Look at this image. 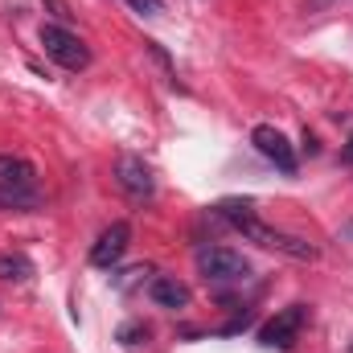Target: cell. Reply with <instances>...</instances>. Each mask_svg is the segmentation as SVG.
Here are the masks:
<instances>
[{"label": "cell", "mask_w": 353, "mask_h": 353, "mask_svg": "<svg viewBox=\"0 0 353 353\" xmlns=\"http://www.w3.org/2000/svg\"><path fill=\"white\" fill-rule=\"evenodd\" d=\"M214 214L222 218V222H230L247 243H255V247H263V251H279V255H288V259H300V263H312L316 259V247L308 243V239H296V234H283V230H275V226H267L259 222V214H255V205L251 201H218L214 205Z\"/></svg>", "instance_id": "1"}, {"label": "cell", "mask_w": 353, "mask_h": 353, "mask_svg": "<svg viewBox=\"0 0 353 353\" xmlns=\"http://www.w3.org/2000/svg\"><path fill=\"white\" fill-rule=\"evenodd\" d=\"M46 4L54 8V17H58V25H62V21H70V8H66L62 0H46Z\"/></svg>", "instance_id": "15"}, {"label": "cell", "mask_w": 353, "mask_h": 353, "mask_svg": "<svg viewBox=\"0 0 353 353\" xmlns=\"http://www.w3.org/2000/svg\"><path fill=\"white\" fill-rule=\"evenodd\" d=\"M128 8H136L140 17H161L165 12V0H128Z\"/></svg>", "instance_id": "14"}, {"label": "cell", "mask_w": 353, "mask_h": 353, "mask_svg": "<svg viewBox=\"0 0 353 353\" xmlns=\"http://www.w3.org/2000/svg\"><path fill=\"white\" fill-rule=\"evenodd\" d=\"M128 243H132V226H128V222H111V226L94 239V247H90V263L103 267V271H111V267L123 259Z\"/></svg>", "instance_id": "7"}, {"label": "cell", "mask_w": 353, "mask_h": 353, "mask_svg": "<svg viewBox=\"0 0 353 353\" xmlns=\"http://www.w3.org/2000/svg\"><path fill=\"white\" fill-rule=\"evenodd\" d=\"M193 259H197V271L210 283H243L251 275V263L239 251H230V247H201Z\"/></svg>", "instance_id": "3"}, {"label": "cell", "mask_w": 353, "mask_h": 353, "mask_svg": "<svg viewBox=\"0 0 353 353\" xmlns=\"http://www.w3.org/2000/svg\"><path fill=\"white\" fill-rule=\"evenodd\" d=\"M41 205V189L37 185H4L0 181V210H21V214H29V210H37Z\"/></svg>", "instance_id": "9"}, {"label": "cell", "mask_w": 353, "mask_h": 353, "mask_svg": "<svg viewBox=\"0 0 353 353\" xmlns=\"http://www.w3.org/2000/svg\"><path fill=\"white\" fill-rule=\"evenodd\" d=\"M341 165H350L353 169V136L345 140V148H341Z\"/></svg>", "instance_id": "17"}, {"label": "cell", "mask_w": 353, "mask_h": 353, "mask_svg": "<svg viewBox=\"0 0 353 353\" xmlns=\"http://www.w3.org/2000/svg\"><path fill=\"white\" fill-rule=\"evenodd\" d=\"M41 50H46V58H54V62L66 66V70L90 66L87 41H83L79 33H70L66 25H41Z\"/></svg>", "instance_id": "2"}, {"label": "cell", "mask_w": 353, "mask_h": 353, "mask_svg": "<svg viewBox=\"0 0 353 353\" xmlns=\"http://www.w3.org/2000/svg\"><path fill=\"white\" fill-rule=\"evenodd\" d=\"M119 341H123L128 350H136V345H148V325H144V321H128V325L119 329Z\"/></svg>", "instance_id": "12"}, {"label": "cell", "mask_w": 353, "mask_h": 353, "mask_svg": "<svg viewBox=\"0 0 353 353\" xmlns=\"http://www.w3.org/2000/svg\"><path fill=\"white\" fill-rule=\"evenodd\" d=\"M148 296H152V304L157 308H169V312H181V308H189V288L176 279V275H157L152 283H148Z\"/></svg>", "instance_id": "8"}, {"label": "cell", "mask_w": 353, "mask_h": 353, "mask_svg": "<svg viewBox=\"0 0 353 353\" xmlns=\"http://www.w3.org/2000/svg\"><path fill=\"white\" fill-rule=\"evenodd\" d=\"M304 321H308V308L304 304L279 308L263 329H259V345H267V350H292L296 337H300V329H304Z\"/></svg>", "instance_id": "4"}, {"label": "cell", "mask_w": 353, "mask_h": 353, "mask_svg": "<svg viewBox=\"0 0 353 353\" xmlns=\"http://www.w3.org/2000/svg\"><path fill=\"white\" fill-rule=\"evenodd\" d=\"M115 185L132 197V201H148L157 193V176L140 157H119L115 161Z\"/></svg>", "instance_id": "6"}, {"label": "cell", "mask_w": 353, "mask_h": 353, "mask_svg": "<svg viewBox=\"0 0 353 353\" xmlns=\"http://www.w3.org/2000/svg\"><path fill=\"white\" fill-rule=\"evenodd\" d=\"M329 4H337V0H304V12H321V8H329Z\"/></svg>", "instance_id": "16"}, {"label": "cell", "mask_w": 353, "mask_h": 353, "mask_svg": "<svg viewBox=\"0 0 353 353\" xmlns=\"http://www.w3.org/2000/svg\"><path fill=\"white\" fill-rule=\"evenodd\" d=\"M144 50H148V54H152V58H157V66H161V70H165V74H169V79H173V83H176L173 58H169V54H165V50H161V41H144Z\"/></svg>", "instance_id": "13"}, {"label": "cell", "mask_w": 353, "mask_h": 353, "mask_svg": "<svg viewBox=\"0 0 353 353\" xmlns=\"http://www.w3.org/2000/svg\"><path fill=\"white\" fill-rule=\"evenodd\" d=\"M0 181H4V185H37V169H33L25 157L0 152Z\"/></svg>", "instance_id": "10"}, {"label": "cell", "mask_w": 353, "mask_h": 353, "mask_svg": "<svg viewBox=\"0 0 353 353\" xmlns=\"http://www.w3.org/2000/svg\"><path fill=\"white\" fill-rule=\"evenodd\" d=\"M251 144H255V152L267 157L279 173H296V148L288 144V136L279 132V128H271V123H259L255 132H251Z\"/></svg>", "instance_id": "5"}, {"label": "cell", "mask_w": 353, "mask_h": 353, "mask_svg": "<svg viewBox=\"0 0 353 353\" xmlns=\"http://www.w3.org/2000/svg\"><path fill=\"white\" fill-rule=\"evenodd\" d=\"M33 279V259L21 251L0 255V283H29Z\"/></svg>", "instance_id": "11"}]
</instances>
